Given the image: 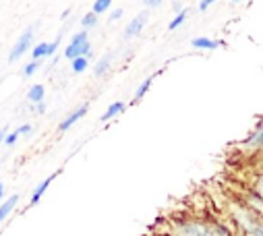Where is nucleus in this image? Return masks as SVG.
I'll use <instances>...</instances> for the list:
<instances>
[{
    "mask_svg": "<svg viewBox=\"0 0 263 236\" xmlns=\"http://www.w3.org/2000/svg\"><path fill=\"white\" fill-rule=\"evenodd\" d=\"M31 48H33V27H27V29L19 35L17 44L13 46V50H11V54H9V63L19 61V58H21L27 50H31Z\"/></svg>",
    "mask_w": 263,
    "mask_h": 236,
    "instance_id": "f257e3e1",
    "label": "nucleus"
},
{
    "mask_svg": "<svg viewBox=\"0 0 263 236\" xmlns=\"http://www.w3.org/2000/svg\"><path fill=\"white\" fill-rule=\"evenodd\" d=\"M147 19H149V13H147V11H143V13H139L137 17H133V21H130V23L124 27V33H122V37H124V40L137 37V35L143 31V27H145Z\"/></svg>",
    "mask_w": 263,
    "mask_h": 236,
    "instance_id": "f03ea898",
    "label": "nucleus"
},
{
    "mask_svg": "<svg viewBox=\"0 0 263 236\" xmlns=\"http://www.w3.org/2000/svg\"><path fill=\"white\" fill-rule=\"evenodd\" d=\"M58 46H60V35L54 40V42H42V44H37V46H33L31 48V56H33V61H42V58H50V56H54L56 54V50H58Z\"/></svg>",
    "mask_w": 263,
    "mask_h": 236,
    "instance_id": "7ed1b4c3",
    "label": "nucleus"
},
{
    "mask_svg": "<svg viewBox=\"0 0 263 236\" xmlns=\"http://www.w3.org/2000/svg\"><path fill=\"white\" fill-rule=\"evenodd\" d=\"M180 236H218V234L214 228H208L203 224L186 222V224H180Z\"/></svg>",
    "mask_w": 263,
    "mask_h": 236,
    "instance_id": "20e7f679",
    "label": "nucleus"
},
{
    "mask_svg": "<svg viewBox=\"0 0 263 236\" xmlns=\"http://www.w3.org/2000/svg\"><path fill=\"white\" fill-rule=\"evenodd\" d=\"M87 110H89V104H83V106H79V108H75L73 112H69L67 114V118H64V121L58 125V131L60 133H64V131H69L73 125H77L79 121H81V118L87 114Z\"/></svg>",
    "mask_w": 263,
    "mask_h": 236,
    "instance_id": "39448f33",
    "label": "nucleus"
},
{
    "mask_svg": "<svg viewBox=\"0 0 263 236\" xmlns=\"http://www.w3.org/2000/svg\"><path fill=\"white\" fill-rule=\"evenodd\" d=\"M91 56V44L85 42L81 46H75V44H69L64 48V58H69V61H75V58H89Z\"/></svg>",
    "mask_w": 263,
    "mask_h": 236,
    "instance_id": "423d86ee",
    "label": "nucleus"
},
{
    "mask_svg": "<svg viewBox=\"0 0 263 236\" xmlns=\"http://www.w3.org/2000/svg\"><path fill=\"white\" fill-rule=\"evenodd\" d=\"M60 174V170H56V172H52L50 176H48V179H44L35 189H33V195H31V199H29V205H37L40 203V199L44 197V193L48 191V187L54 183V179H56V176Z\"/></svg>",
    "mask_w": 263,
    "mask_h": 236,
    "instance_id": "0eeeda50",
    "label": "nucleus"
},
{
    "mask_svg": "<svg viewBox=\"0 0 263 236\" xmlns=\"http://www.w3.org/2000/svg\"><path fill=\"white\" fill-rule=\"evenodd\" d=\"M242 145H245L249 151H261V149H263V123L251 133V137H249Z\"/></svg>",
    "mask_w": 263,
    "mask_h": 236,
    "instance_id": "6e6552de",
    "label": "nucleus"
},
{
    "mask_svg": "<svg viewBox=\"0 0 263 236\" xmlns=\"http://www.w3.org/2000/svg\"><path fill=\"white\" fill-rule=\"evenodd\" d=\"M112 61H114V54L112 52H106L100 61L96 63V67H93V73H96V77H104L108 71H110V67H112Z\"/></svg>",
    "mask_w": 263,
    "mask_h": 236,
    "instance_id": "1a4fd4ad",
    "label": "nucleus"
},
{
    "mask_svg": "<svg viewBox=\"0 0 263 236\" xmlns=\"http://www.w3.org/2000/svg\"><path fill=\"white\" fill-rule=\"evenodd\" d=\"M191 46L193 48H197V50H216V48H220L222 46V42H218V40H212V37H193L191 40Z\"/></svg>",
    "mask_w": 263,
    "mask_h": 236,
    "instance_id": "9d476101",
    "label": "nucleus"
},
{
    "mask_svg": "<svg viewBox=\"0 0 263 236\" xmlns=\"http://www.w3.org/2000/svg\"><path fill=\"white\" fill-rule=\"evenodd\" d=\"M17 203H19V195H11L7 201L0 203V224H3L11 215V211L17 207Z\"/></svg>",
    "mask_w": 263,
    "mask_h": 236,
    "instance_id": "9b49d317",
    "label": "nucleus"
},
{
    "mask_svg": "<svg viewBox=\"0 0 263 236\" xmlns=\"http://www.w3.org/2000/svg\"><path fill=\"white\" fill-rule=\"evenodd\" d=\"M124 108H126V106H124V102H114V104H110V106L106 108V112L100 116V121H102V123L112 121L114 116H118V114H122V112H124Z\"/></svg>",
    "mask_w": 263,
    "mask_h": 236,
    "instance_id": "f8f14e48",
    "label": "nucleus"
},
{
    "mask_svg": "<svg viewBox=\"0 0 263 236\" xmlns=\"http://www.w3.org/2000/svg\"><path fill=\"white\" fill-rule=\"evenodd\" d=\"M44 95H46V87H44L42 83H35V85L29 87V91H27V100L31 102V106L42 104V102H44Z\"/></svg>",
    "mask_w": 263,
    "mask_h": 236,
    "instance_id": "ddd939ff",
    "label": "nucleus"
},
{
    "mask_svg": "<svg viewBox=\"0 0 263 236\" xmlns=\"http://www.w3.org/2000/svg\"><path fill=\"white\" fill-rule=\"evenodd\" d=\"M158 75H160V71H158V73H154V75H149V77H147V79H145V81H143V83L137 87L135 97H133V104H137L139 100H143V97H145V93L149 91V87L154 85V81H156V77H158Z\"/></svg>",
    "mask_w": 263,
    "mask_h": 236,
    "instance_id": "4468645a",
    "label": "nucleus"
},
{
    "mask_svg": "<svg viewBox=\"0 0 263 236\" xmlns=\"http://www.w3.org/2000/svg\"><path fill=\"white\" fill-rule=\"evenodd\" d=\"M87 67H89V58H75V61H71V69H73V73H85L87 71Z\"/></svg>",
    "mask_w": 263,
    "mask_h": 236,
    "instance_id": "2eb2a0df",
    "label": "nucleus"
},
{
    "mask_svg": "<svg viewBox=\"0 0 263 236\" xmlns=\"http://www.w3.org/2000/svg\"><path fill=\"white\" fill-rule=\"evenodd\" d=\"M96 25H98V15H96V13H87V15L81 17V27H83L85 31H89V29L96 27Z\"/></svg>",
    "mask_w": 263,
    "mask_h": 236,
    "instance_id": "dca6fc26",
    "label": "nucleus"
},
{
    "mask_svg": "<svg viewBox=\"0 0 263 236\" xmlns=\"http://www.w3.org/2000/svg\"><path fill=\"white\" fill-rule=\"evenodd\" d=\"M186 17H189V13H186V11H180V13H176V17H174V19L168 23V29H170V31L178 29V27H180V25L186 21Z\"/></svg>",
    "mask_w": 263,
    "mask_h": 236,
    "instance_id": "f3484780",
    "label": "nucleus"
},
{
    "mask_svg": "<svg viewBox=\"0 0 263 236\" xmlns=\"http://www.w3.org/2000/svg\"><path fill=\"white\" fill-rule=\"evenodd\" d=\"M110 7H112V0H98V3H93V9H91V13L100 15V13L108 11Z\"/></svg>",
    "mask_w": 263,
    "mask_h": 236,
    "instance_id": "a211bd4d",
    "label": "nucleus"
},
{
    "mask_svg": "<svg viewBox=\"0 0 263 236\" xmlns=\"http://www.w3.org/2000/svg\"><path fill=\"white\" fill-rule=\"evenodd\" d=\"M87 35H89V31H85V29H81V31H77V33L73 35V40H71V44H75V46H81V44H85V42H87Z\"/></svg>",
    "mask_w": 263,
    "mask_h": 236,
    "instance_id": "6ab92c4d",
    "label": "nucleus"
},
{
    "mask_svg": "<svg viewBox=\"0 0 263 236\" xmlns=\"http://www.w3.org/2000/svg\"><path fill=\"white\" fill-rule=\"evenodd\" d=\"M253 191H255V195L263 201V174H259L257 179H255V185H253Z\"/></svg>",
    "mask_w": 263,
    "mask_h": 236,
    "instance_id": "aec40b11",
    "label": "nucleus"
},
{
    "mask_svg": "<svg viewBox=\"0 0 263 236\" xmlns=\"http://www.w3.org/2000/svg\"><path fill=\"white\" fill-rule=\"evenodd\" d=\"M40 69V63L37 61H31V63H27L25 67H23V75L25 77H33V73Z\"/></svg>",
    "mask_w": 263,
    "mask_h": 236,
    "instance_id": "412c9836",
    "label": "nucleus"
},
{
    "mask_svg": "<svg viewBox=\"0 0 263 236\" xmlns=\"http://www.w3.org/2000/svg\"><path fill=\"white\" fill-rule=\"evenodd\" d=\"M19 137H21V135H19L17 131H13V133H9V135H7V139H5V145H9V147H11V145H15Z\"/></svg>",
    "mask_w": 263,
    "mask_h": 236,
    "instance_id": "4be33fe9",
    "label": "nucleus"
},
{
    "mask_svg": "<svg viewBox=\"0 0 263 236\" xmlns=\"http://www.w3.org/2000/svg\"><path fill=\"white\" fill-rule=\"evenodd\" d=\"M147 9H156V7H160L162 5V0H145V3H143Z\"/></svg>",
    "mask_w": 263,
    "mask_h": 236,
    "instance_id": "5701e85b",
    "label": "nucleus"
},
{
    "mask_svg": "<svg viewBox=\"0 0 263 236\" xmlns=\"http://www.w3.org/2000/svg\"><path fill=\"white\" fill-rule=\"evenodd\" d=\"M31 129H33L31 125H23V127H19V129H17V133H19V135H29V133H31Z\"/></svg>",
    "mask_w": 263,
    "mask_h": 236,
    "instance_id": "b1692460",
    "label": "nucleus"
},
{
    "mask_svg": "<svg viewBox=\"0 0 263 236\" xmlns=\"http://www.w3.org/2000/svg\"><path fill=\"white\" fill-rule=\"evenodd\" d=\"M31 108H33V112H35V114H44V112H46V104H44V102H42V104H37V106H31Z\"/></svg>",
    "mask_w": 263,
    "mask_h": 236,
    "instance_id": "393cba45",
    "label": "nucleus"
},
{
    "mask_svg": "<svg viewBox=\"0 0 263 236\" xmlns=\"http://www.w3.org/2000/svg\"><path fill=\"white\" fill-rule=\"evenodd\" d=\"M122 13H124L122 9H116V11L110 15V21H116V19H120V17H122Z\"/></svg>",
    "mask_w": 263,
    "mask_h": 236,
    "instance_id": "a878e982",
    "label": "nucleus"
},
{
    "mask_svg": "<svg viewBox=\"0 0 263 236\" xmlns=\"http://www.w3.org/2000/svg\"><path fill=\"white\" fill-rule=\"evenodd\" d=\"M212 7V0H203V3H199V11H208Z\"/></svg>",
    "mask_w": 263,
    "mask_h": 236,
    "instance_id": "bb28decb",
    "label": "nucleus"
},
{
    "mask_svg": "<svg viewBox=\"0 0 263 236\" xmlns=\"http://www.w3.org/2000/svg\"><path fill=\"white\" fill-rule=\"evenodd\" d=\"M7 135H9V129H0V143H5Z\"/></svg>",
    "mask_w": 263,
    "mask_h": 236,
    "instance_id": "cd10ccee",
    "label": "nucleus"
},
{
    "mask_svg": "<svg viewBox=\"0 0 263 236\" xmlns=\"http://www.w3.org/2000/svg\"><path fill=\"white\" fill-rule=\"evenodd\" d=\"M3 197H5V185L0 181V203H3Z\"/></svg>",
    "mask_w": 263,
    "mask_h": 236,
    "instance_id": "c85d7f7f",
    "label": "nucleus"
},
{
    "mask_svg": "<svg viewBox=\"0 0 263 236\" xmlns=\"http://www.w3.org/2000/svg\"><path fill=\"white\" fill-rule=\"evenodd\" d=\"M180 7H182L180 3H172V9H174V11H180Z\"/></svg>",
    "mask_w": 263,
    "mask_h": 236,
    "instance_id": "c756f323",
    "label": "nucleus"
}]
</instances>
